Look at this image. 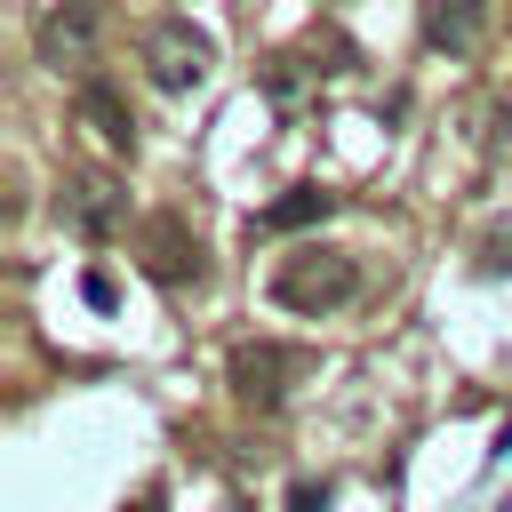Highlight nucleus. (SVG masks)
Returning a JSON list of instances; mask_svg holds the SVG:
<instances>
[{"instance_id":"nucleus-1","label":"nucleus","mask_w":512,"mask_h":512,"mask_svg":"<svg viewBox=\"0 0 512 512\" xmlns=\"http://www.w3.org/2000/svg\"><path fill=\"white\" fill-rule=\"evenodd\" d=\"M352 296H360V264L344 248H320V240L296 248V256H280V272H272V304H288L304 320H320V312H336Z\"/></svg>"},{"instance_id":"nucleus-2","label":"nucleus","mask_w":512,"mask_h":512,"mask_svg":"<svg viewBox=\"0 0 512 512\" xmlns=\"http://www.w3.org/2000/svg\"><path fill=\"white\" fill-rule=\"evenodd\" d=\"M136 56H144L152 88L184 96V88H200V80H208V64H216V40H208V32H192L184 16H160V24L136 40Z\"/></svg>"},{"instance_id":"nucleus-3","label":"nucleus","mask_w":512,"mask_h":512,"mask_svg":"<svg viewBox=\"0 0 512 512\" xmlns=\"http://www.w3.org/2000/svg\"><path fill=\"white\" fill-rule=\"evenodd\" d=\"M96 32H104V0H56L40 24H32V56L48 72H80L96 64Z\"/></svg>"},{"instance_id":"nucleus-4","label":"nucleus","mask_w":512,"mask_h":512,"mask_svg":"<svg viewBox=\"0 0 512 512\" xmlns=\"http://www.w3.org/2000/svg\"><path fill=\"white\" fill-rule=\"evenodd\" d=\"M136 264H144L160 288H192V280L208 272V248H200V232H192L184 216H168V208H160V216H144V224H136Z\"/></svg>"},{"instance_id":"nucleus-5","label":"nucleus","mask_w":512,"mask_h":512,"mask_svg":"<svg viewBox=\"0 0 512 512\" xmlns=\"http://www.w3.org/2000/svg\"><path fill=\"white\" fill-rule=\"evenodd\" d=\"M304 368H312V352H296V344H240L224 376H232V392H240L248 408H280Z\"/></svg>"},{"instance_id":"nucleus-6","label":"nucleus","mask_w":512,"mask_h":512,"mask_svg":"<svg viewBox=\"0 0 512 512\" xmlns=\"http://www.w3.org/2000/svg\"><path fill=\"white\" fill-rule=\"evenodd\" d=\"M56 216H64L80 240H104V232H120L128 192H120L112 176H64V184H56Z\"/></svg>"},{"instance_id":"nucleus-7","label":"nucleus","mask_w":512,"mask_h":512,"mask_svg":"<svg viewBox=\"0 0 512 512\" xmlns=\"http://www.w3.org/2000/svg\"><path fill=\"white\" fill-rule=\"evenodd\" d=\"M72 112H80V128H96L112 152H136V112H128V96H120L112 80L88 72V80L72 88Z\"/></svg>"},{"instance_id":"nucleus-8","label":"nucleus","mask_w":512,"mask_h":512,"mask_svg":"<svg viewBox=\"0 0 512 512\" xmlns=\"http://www.w3.org/2000/svg\"><path fill=\"white\" fill-rule=\"evenodd\" d=\"M424 40L448 56H472L488 40V0H424Z\"/></svg>"},{"instance_id":"nucleus-9","label":"nucleus","mask_w":512,"mask_h":512,"mask_svg":"<svg viewBox=\"0 0 512 512\" xmlns=\"http://www.w3.org/2000/svg\"><path fill=\"white\" fill-rule=\"evenodd\" d=\"M320 216H328V192H312V184H304V192L272 200V208L248 224V240H272V232H296V224H320Z\"/></svg>"},{"instance_id":"nucleus-10","label":"nucleus","mask_w":512,"mask_h":512,"mask_svg":"<svg viewBox=\"0 0 512 512\" xmlns=\"http://www.w3.org/2000/svg\"><path fill=\"white\" fill-rule=\"evenodd\" d=\"M480 272H512V232H488L480 240Z\"/></svg>"},{"instance_id":"nucleus-11","label":"nucleus","mask_w":512,"mask_h":512,"mask_svg":"<svg viewBox=\"0 0 512 512\" xmlns=\"http://www.w3.org/2000/svg\"><path fill=\"white\" fill-rule=\"evenodd\" d=\"M288 512H328V488H320V480H296V488H288Z\"/></svg>"},{"instance_id":"nucleus-12","label":"nucleus","mask_w":512,"mask_h":512,"mask_svg":"<svg viewBox=\"0 0 512 512\" xmlns=\"http://www.w3.org/2000/svg\"><path fill=\"white\" fill-rule=\"evenodd\" d=\"M496 456H512V416H504V432H496Z\"/></svg>"},{"instance_id":"nucleus-13","label":"nucleus","mask_w":512,"mask_h":512,"mask_svg":"<svg viewBox=\"0 0 512 512\" xmlns=\"http://www.w3.org/2000/svg\"><path fill=\"white\" fill-rule=\"evenodd\" d=\"M128 512H160V496H136V504H128Z\"/></svg>"}]
</instances>
